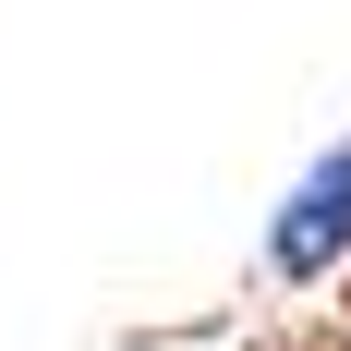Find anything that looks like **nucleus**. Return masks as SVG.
I'll return each instance as SVG.
<instances>
[{"instance_id":"f257e3e1","label":"nucleus","mask_w":351,"mask_h":351,"mask_svg":"<svg viewBox=\"0 0 351 351\" xmlns=\"http://www.w3.org/2000/svg\"><path fill=\"white\" fill-rule=\"evenodd\" d=\"M339 254H351V145L279 206V230H267V267H279V279H327Z\"/></svg>"},{"instance_id":"f03ea898","label":"nucleus","mask_w":351,"mask_h":351,"mask_svg":"<svg viewBox=\"0 0 351 351\" xmlns=\"http://www.w3.org/2000/svg\"><path fill=\"white\" fill-rule=\"evenodd\" d=\"M339 303H351V291H339Z\"/></svg>"}]
</instances>
